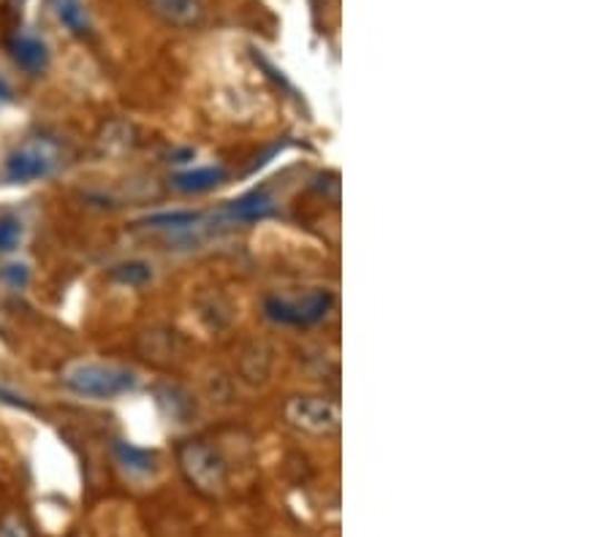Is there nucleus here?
<instances>
[{"label": "nucleus", "mask_w": 611, "mask_h": 537, "mask_svg": "<svg viewBox=\"0 0 611 537\" xmlns=\"http://www.w3.org/2000/svg\"><path fill=\"white\" fill-rule=\"evenodd\" d=\"M286 421L307 435H335L339 429V405L324 397H294L286 402Z\"/></svg>", "instance_id": "5"}, {"label": "nucleus", "mask_w": 611, "mask_h": 537, "mask_svg": "<svg viewBox=\"0 0 611 537\" xmlns=\"http://www.w3.org/2000/svg\"><path fill=\"white\" fill-rule=\"evenodd\" d=\"M136 350L152 364H169L171 358L180 354V337H177V331H145L136 339Z\"/></svg>", "instance_id": "10"}, {"label": "nucleus", "mask_w": 611, "mask_h": 537, "mask_svg": "<svg viewBox=\"0 0 611 537\" xmlns=\"http://www.w3.org/2000/svg\"><path fill=\"white\" fill-rule=\"evenodd\" d=\"M24 239V226L17 215H0V256L20 250Z\"/></svg>", "instance_id": "14"}, {"label": "nucleus", "mask_w": 611, "mask_h": 537, "mask_svg": "<svg viewBox=\"0 0 611 537\" xmlns=\"http://www.w3.org/2000/svg\"><path fill=\"white\" fill-rule=\"evenodd\" d=\"M112 454H115L117 467H120L128 478H150V475H156L158 470L156 454H150V450L145 448H136L131 442L115 440Z\"/></svg>", "instance_id": "9"}, {"label": "nucleus", "mask_w": 611, "mask_h": 537, "mask_svg": "<svg viewBox=\"0 0 611 537\" xmlns=\"http://www.w3.org/2000/svg\"><path fill=\"white\" fill-rule=\"evenodd\" d=\"M180 470L190 486L204 497H218L228 484V465L220 450L204 440H188L177 450Z\"/></svg>", "instance_id": "2"}, {"label": "nucleus", "mask_w": 611, "mask_h": 537, "mask_svg": "<svg viewBox=\"0 0 611 537\" xmlns=\"http://www.w3.org/2000/svg\"><path fill=\"white\" fill-rule=\"evenodd\" d=\"M152 17L169 28H199L204 22V3L201 0H141Z\"/></svg>", "instance_id": "6"}, {"label": "nucleus", "mask_w": 611, "mask_h": 537, "mask_svg": "<svg viewBox=\"0 0 611 537\" xmlns=\"http://www.w3.org/2000/svg\"><path fill=\"white\" fill-rule=\"evenodd\" d=\"M0 282H3L9 291H24V288L30 286V267L20 261L6 263V267H0Z\"/></svg>", "instance_id": "15"}, {"label": "nucleus", "mask_w": 611, "mask_h": 537, "mask_svg": "<svg viewBox=\"0 0 611 537\" xmlns=\"http://www.w3.org/2000/svg\"><path fill=\"white\" fill-rule=\"evenodd\" d=\"M335 307V296L329 291H311L305 299H283V296H267L264 312L269 320L280 326H313L329 315Z\"/></svg>", "instance_id": "4"}, {"label": "nucleus", "mask_w": 611, "mask_h": 537, "mask_svg": "<svg viewBox=\"0 0 611 537\" xmlns=\"http://www.w3.org/2000/svg\"><path fill=\"white\" fill-rule=\"evenodd\" d=\"M0 537H30L28 521L20 514H9L0 521Z\"/></svg>", "instance_id": "16"}, {"label": "nucleus", "mask_w": 611, "mask_h": 537, "mask_svg": "<svg viewBox=\"0 0 611 537\" xmlns=\"http://www.w3.org/2000/svg\"><path fill=\"white\" fill-rule=\"evenodd\" d=\"M52 9L55 17H58V22L63 24L71 36H77V39H88L92 33V22L88 9H85L82 0H52Z\"/></svg>", "instance_id": "11"}, {"label": "nucleus", "mask_w": 611, "mask_h": 537, "mask_svg": "<svg viewBox=\"0 0 611 537\" xmlns=\"http://www.w3.org/2000/svg\"><path fill=\"white\" fill-rule=\"evenodd\" d=\"M272 212H275V199L269 196V190L253 188L237 201L228 203L224 218L228 223H258V220H267Z\"/></svg>", "instance_id": "7"}, {"label": "nucleus", "mask_w": 611, "mask_h": 537, "mask_svg": "<svg viewBox=\"0 0 611 537\" xmlns=\"http://www.w3.org/2000/svg\"><path fill=\"white\" fill-rule=\"evenodd\" d=\"M109 280L126 288H145L147 282L152 280V267L145 261L117 263V267H112V271H109Z\"/></svg>", "instance_id": "13"}, {"label": "nucleus", "mask_w": 611, "mask_h": 537, "mask_svg": "<svg viewBox=\"0 0 611 537\" xmlns=\"http://www.w3.org/2000/svg\"><path fill=\"white\" fill-rule=\"evenodd\" d=\"M60 166V150L49 139H30L3 160L6 185H33L52 177Z\"/></svg>", "instance_id": "3"}, {"label": "nucleus", "mask_w": 611, "mask_h": 537, "mask_svg": "<svg viewBox=\"0 0 611 537\" xmlns=\"http://www.w3.org/2000/svg\"><path fill=\"white\" fill-rule=\"evenodd\" d=\"M60 380L68 391L88 399H115L131 394L139 386V375L128 367L104 361H71L66 364Z\"/></svg>", "instance_id": "1"}, {"label": "nucleus", "mask_w": 611, "mask_h": 537, "mask_svg": "<svg viewBox=\"0 0 611 537\" xmlns=\"http://www.w3.org/2000/svg\"><path fill=\"white\" fill-rule=\"evenodd\" d=\"M9 52L11 60H14L24 73H30V77H41L49 68V47L39 36L17 33L14 39H11Z\"/></svg>", "instance_id": "8"}, {"label": "nucleus", "mask_w": 611, "mask_h": 537, "mask_svg": "<svg viewBox=\"0 0 611 537\" xmlns=\"http://www.w3.org/2000/svg\"><path fill=\"white\" fill-rule=\"evenodd\" d=\"M224 179H226V169H220V166H199V169H190V171H183V175H177L171 179V185H175L180 193H204V190L218 188Z\"/></svg>", "instance_id": "12"}]
</instances>
